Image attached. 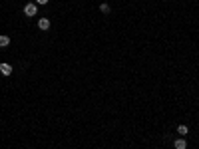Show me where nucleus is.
Listing matches in <instances>:
<instances>
[{
    "label": "nucleus",
    "instance_id": "nucleus-1",
    "mask_svg": "<svg viewBox=\"0 0 199 149\" xmlns=\"http://www.w3.org/2000/svg\"><path fill=\"white\" fill-rule=\"evenodd\" d=\"M36 12H38V6L36 4H26L24 6V14L26 16H36Z\"/></svg>",
    "mask_w": 199,
    "mask_h": 149
},
{
    "label": "nucleus",
    "instance_id": "nucleus-2",
    "mask_svg": "<svg viewBox=\"0 0 199 149\" xmlns=\"http://www.w3.org/2000/svg\"><path fill=\"white\" fill-rule=\"evenodd\" d=\"M0 72H2V76H10L12 74V66L10 64H0Z\"/></svg>",
    "mask_w": 199,
    "mask_h": 149
},
{
    "label": "nucleus",
    "instance_id": "nucleus-3",
    "mask_svg": "<svg viewBox=\"0 0 199 149\" xmlns=\"http://www.w3.org/2000/svg\"><path fill=\"white\" fill-rule=\"evenodd\" d=\"M38 28H40V30H48V28H50V20H48V18H40Z\"/></svg>",
    "mask_w": 199,
    "mask_h": 149
},
{
    "label": "nucleus",
    "instance_id": "nucleus-4",
    "mask_svg": "<svg viewBox=\"0 0 199 149\" xmlns=\"http://www.w3.org/2000/svg\"><path fill=\"white\" fill-rule=\"evenodd\" d=\"M173 145H175V149H185V147H187V141H185V139H175Z\"/></svg>",
    "mask_w": 199,
    "mask_h": 149
},
{
    "label": "nucleus",
    "instance_id": "nucleus-5",
    "mask_svg": "<svg viewBox=\"0 0 199 149\" xmlns=\"http://www.w3.org/2000/svg\"><path fill=\"white\" fill-rule=\"evenodd\" d=\"M8 44H10V38H8V36H0V48H6Z\"/></svg>",
    "mask_w": 199,
    "mask_h": 149
},
{
    "label": "nucleus",
    "instance_id": "nucleus-6",
    "mask_svg": "<svg viewBox=\"0 0 199 149\" xmlns=\"http://www.w3.org/2000/svg\"><path fill=\"white\" fill-rule=\"evenodd\" d=\"M177 131H179V135H185L189 129H187V125H177Z\"/></svg>",
    "mask_w": 199,
    "mask_h": 149
},
{
    "label": "nucleus",
    "instance_id": "nucleus-7",
    "mask_svg": "<svg viewBox=\"0 0 199 149\" xmlns=\"http://www.w3.org/2000/svg\"><path fill=\"white\" fill-rule=\"evenodd\" d=\"M100 10H102L104 14H109V6L108 4H102V6H100Z\"/></svg>",
    "mask_w": 199,
    "mask_h": 149
},
{
    "label": "nucleus",
    "instance_id": "nucleus-8",
    "mask_svg": "<svg viewBox=\"0 0 199 149\" xmlns=\"http://www.w3.org/2000/svg\"><path fill=\"white\" fill-rule=\"evenodd\" d=\"M36 4H48V0H36Z\"/></svg>",
    "mask_w": 199,
    "mask_h": 149
}]
</instances>
